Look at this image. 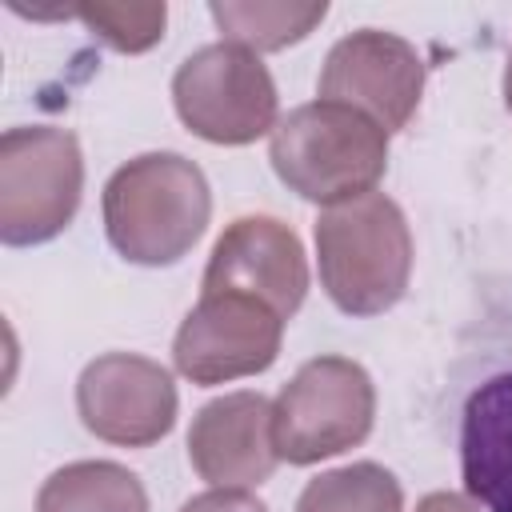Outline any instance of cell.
I'll return each instance as SVG.
<instances>
[{
    "instance_id": "6da1fadb",
    "label": "cell",
    "mask_w": 512,
    "mask_h": 512,
    "mask_svg": "<svg viewBox=\"0 0 512 512\" xmlns=\"http://www.w3.org/2000/svg\"><path fill=\"white\" fill-rule=\"evenodd\" d=\"M208 216V180L180 152L136 156L104 188V232L132 264H176L204 236Z\"/></svg>"
},
{
    "instance_id": "7a4b0ae2",
    "label": "cell",
    "mask_w": 512,
    "mask_h": 512,
    "mask_svg": "<svg viewBox=\"0 0 512 512\" xmlns=\"http://www.w3.org/2000/svg\"><path fill=\"white\" fill-rule=\"evenodd\" d=\"M316 256L324 292L340 312L380 316L408 288L412 232L396 200L384 192H364L320 212Z\"/></svg>"
},
{
    "instance_id": "3957f363",
    "label": "cell",
    "mask_w": 512,
    "mask_h": 512,
    "mask_svg": "<svg viewBox=\"0 0 512 512\" xmlns=\"http://www.w3.org/2000/svg\"><path fill=\"white\" fill-rule=\"evenodd\" d=\"M268 160L296 196L332 208L376 192L388 164V132L348 104L312 100L272 128Z\"/></svg>"
},
{
    "instance_id": "277c9868",
    "label": "cell",
    "mask_w": 512,
    "mask_h": 512,
    "mask_svg": "<svg viewBox=\"0 0 512 512\" xmlns=\"http://www.w3.org/2000/svg\"><path fill=\"white\" fill-rule=\"evenodd\" d=\"M376 420L372 376L344 356L308 360L272 404V448L288 464H316L356 448Z\"/></svg>"
},
{
    "instance_id": "5b68a950",
    "label": "cell",
    "mask_w": 512,
    "mask_h": 512,
    "mask_svg": "<svg viewBox=\"0 0 512 512\" xmlns=\"http://www.w3.org/2000/svg\"><path fill=\"white\" fill-rule=\"evenodd\" d=\"M84 192V156L68 128H8L0 140V236L44 244L60 236Z\"/></svg>"
},
{
    "instance_id": "8992f818",
    "label": "cell",
    "mask_w": 512,
    "mask_h": 512,
    "mask_svg": "<svg viewBox=\"0 0 512 512\" xmlns=\"http://www.w3.org/2000/svg\"><path fill=\"white\" fill-rule=\"evenodd\" d=\"M180 120L208 144H252L276 128V84L256 52L240 44H208L172 76Z\"/></svg>"
},
{
    "instance_id": "52a82bcc",
    "label": "cell",
    "mask_w": 512,
    "mask_h": 512,
    "mask_svg": "<svg viewBox=\"0 0 512 512\" xmlns=\"http://www.w3.org/2000/svg\"><path fill=\"white\" fill-rule=\"evenodd\" d=\"M284 336V316L248 292H200L184 316L172 360L192 384H224L264 372Z\"/></svg>"
},
{
    "instance_id": "ba28073f",
    "label": "cell",
    "mask_w": 512,
    "mask_h": 512,
    "mask_svg": "<svg viewBox=\"0 0 512 512\" xmlns=\"http://www.w3.org/2000/svg\"><path fill=\"white\" fill-rule=\"evenodd\" d=\"M76 408L92 436L120 448H148L176 424V384L148 356L108 352L80 372Z\"/></svg>"
},
{
    "instance_id": "9c48e42d",
    "label": "cell",
    "mask_w": 512,
    "mask_h": 512,
    "mask_svg": "<svg viewBox=\"0 0 512 512\" xmlns=\"http://www.w3.org/2000/svg\"><path fill=\"white\" fill-rule=\"evenodd\" d=\"M424 92L420 52L380 28H360L344 36L320 72V100L348 104L372 116L384 132H396L412 120Z\"/></svg>"
},
{
    "instance_id": "30bf717a",
    "label": "cell",
    "mask_w": 512,
    "mask_h": 512,
    "mask_svg": "<svg viewBox=\"0 0 512 512\" xmlns=\"http://www.w3.org/2000/svg\"><path fill=\"white\" fill-rule=\"evenodd\" d=\"M200 292H248L288 320L308 292V264L296 232L272 216L232 220L208 256Z\"/></svg>"
},
{
    "instance_id": "8fae6325",
    "label": "cell",
    "mask_w": 512,
    "mask_h": 512,
    "mask_svg": "<svg viewBox=\"0 0 512 512\" xmlns=\"http://www.w3.org/2000/svg\"><path fill=\"white\" fill-rule=\"evenodd\" d=\"M188 460L216 488L264 484L276 468L272 404L260 392H228L204 404L188 428Z\"/></svg>"
},
{
    "instance_id": "7c38bea8",
    "label": "cell",
    "mask_w": 512,
    "mask_h": 512,
    "mask_svg": "<svg viewBox=\"0 0 512 512\" xmlns=\"http://www.w3.org/2000/svg\"><path fill=\"white\" fill-rule=\"evenodd\" d=\"M460 472L488 512H512V372L484 380L460 420Z\"/></svg>"
},
{
    "instance_id": "4fadbf2b",
    "label": "cell",
    "mask_w": 512,
    "mask_h": 512,
    "mask_svg": "<svg viewBox=\"0 0 512 512\" xmlns=\"http://www.w3.org/2000/svg\"><path fill=\"white\" fill-rule=\"evenodd\" d=\"M36 512H148V492L124 464L76 460L44 480Z\"/></svg>"
},
{
    "instance_id": "5bb4252c",
    "label": "cell",
    "mask_w": 512,
    "mask_h": 512,
    "mask_svg": "<svg viewBox=\"0 0 512 512\" xmlns=\"http://www.w3.org/2000/svg\"><path fill=\"white\" fill-rule=\"evenodd\" d=\"M216 28L228 36V44H240L248 52H276V48H288L296 40H304L324 16H328V4H236V0H224V4H212L208 8Z\"/></svg>"
},
{
    "instance_id": "9a60e30c",
    "label": "cell",
    "mask_w": 512,
    "mask_h": 512,
    "mask_svg": "<svg viewBox=\"0 0 512 512\" xmlns=\"http://www.w3.org/2000/svg\"><path fill=\"white\" fill-rule=\"evenodd\" d=\"M400 508H404L400 480L372 460L332 468L308 480L296 500V512H400Z\"/></svg>"
},
{
    "instance_id": "2e32d148",
    "label": "cell",
    "mask_w": 512,
    "mask_h": 512,
    "mask_svg": "<svg viewBox=\"0 0 512 512\" xmlns=\"http://www.w3.org/2000/svg\"><path fill=\"white\" fill-rule=\"evenodd\" d=\"M76 20L92 28L116 52H144L164 36L168 8L164 4H80L72 8Z\"/></svg>"
},
{
    "instance_id": "e0dca14e",
    "label": "cell",
    "mask_w": 512,
    "mask_h": 512,
    "mask_svg": "<svg viewBox=\"0 0 512 512\" xmlns=\"http://www.w3.org/2000/svg\"><path fill=\"white\" fill-rule=\"evenodd\" d=\"M180 512H268V508L256 496H248L244 488H212V492L192 496Z\"/></svg>"
},
{
    "instance_id": "ac0fdd59",
    "label": "cell",
    "mask_w": 512,
    "mask_h": 512,
    "mask_svg": "<svg viewBox=\"0 0 512 512\" xmlns=\"http://www.w3.org/2000/svg\"><path fill=\"white\" fill-rule=\"evenodd\" d=\"M416 512H476V508L456 492H432V496H424L416 504Z\"/></svg>"
},
{
    "instance_id": "d6986e66",
    "label": "cell",
    "mask_w": 512,
    "mask_h": 512,
    "mask_svg": "<svg viewBox=\"0 0 512 512\" xmlns=\"http://www.w3.org/2000/svg\"><path fill=\"white\" fill-rule=\"evenodd\" d=\"M504 104L512 112V56H508V72H504Z\"/></svg>"
}]
</instances>
